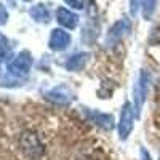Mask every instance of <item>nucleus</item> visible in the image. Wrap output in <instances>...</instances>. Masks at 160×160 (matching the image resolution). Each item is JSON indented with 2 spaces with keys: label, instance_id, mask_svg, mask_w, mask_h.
I'll use <instances>...</instances> for the list:
<instances>
[{
  "label": "nucleus",
  "instance_id": "423d86ee",
  "mask_svg": "<svg viewBox=\"0 0 160 160\" xmlns=\"http://www.w3.org/2000/svg\"><path fill=\"white\" fill-rule=\"evenodd\" d=\"M45 98L55 104H59V106H66L72 101V96H71V91L66 88V87H56L50 91L45 93Z\"/></svg>",
  "mask_w": 160,
  "mask_h": 160
},
{
  "label": "nucleus",
  "instance_id": "ddd939ff",
  "mask_svg": "<svg viewBox=\"0 0 160 160\" xmlns=\"http://www.w3.org/2000/svg\"><path fill=\"white\" fill-rule=\"evenodd\" d=\"M18 78H15L8 71H0V87H16Z\"/></svg>",
  "mask_w": 160,
  "mask_h": 160
},
{
  "label": "nucleus",
  "instance_id": "39448f33",
  "mask_svg": "<svg viewBox=\"0 0 160 160\" xmlns=\"http://www.w3.org/2000/svg\"><path fill=\"white\" fill-rule=\"evenodd\" d=\"M71 45V35L62 29H53L50 34L48 47L53 51H62Z\"/></svg>",
  "mask_w": 160,
  "mask_h": 160
},
{
  "label": "nucleus",
  "instance_id": "f3484780",
  "mask_svg": "<svg viewBox=\"0 0 160 160\" xmlns=\"http://www.w3.org/2000/svg\"><path fill=\"white\" fill-rule=\"evenodd\" d=\"M7 21H8V11L2 3H0V26L7 24Z\"/></svg>",
  "mask_w": 160,
  "mask_h": 160
},
{
  "label": "nucleus",
  "instance_id": "f03ea898",
  "mask_svg": "<svg viewBox=\"0 0 160 160\" xmlns=\"http://www.w3.org/2000/svg\"><path fill=\"white\" fill-rule=\"evenodd\" d=\"M149 87H151V74L148 71H141L139 72V77H138V82L135 85V108H136V114L141 112L142 109V104L146 101V96H148V91H149Z\"/></svg>",
  "mask_w": 160,
  "mask_h": 160
},
{
  "label": "nucleus",
  "instance_id": "1a4fd4ad",
  "mask_svg": "<svg viewBox=\"0 0 160 160\" xmlns=\"http://www.w3.org/2000/svg\"><path fill=\"white\" fill-rule=\"evenodd\" d=\"M87 114L91 118L93 123L99 125L104 130H111L114 127V117L109 114H101V112H95V111H87Z\"/></svg>",
  "mask_w": 160,
  "mask_h": 160
},
{
  "label": "nucleus",
  "instance_id": "f8f14e48",
  "mask_svg": "<svg viewBox=\"0 0 160 160\" xmlns=\"http://www.w3.org/2000/svg\"><path fill=\"white\" fill-rule=\"evenodd\" d=\"M11 55V48H10V42L8 38L0 32V62H3L10 58Z\"/></svg>",
  "mask_w": 160,
  "mask_h": 160
},
{
  "label": "nucleus",
  "instance_id": "dca6fc26",
  "mask_svg": "<svg viewBox=\"0 0 160 160\" xmlns=\"http://www.w3.org/2000/svg\"><path fill=\"white\" fill-rule=\"evenodd\" d=\"M139 7H141V0H130V13H131L133 16L138 13Z\"/></svg>",
  "mask_w": 160,
  "mask_h": 160
},
{
  "label": "nucleus",
  "instance_id": "f257e3e1",
  "mask_svg": "<svg viewBox=\"0 0 160 160\" xmlns=\"http://www.w3.org/2000/svg\"><path fill=\"white\" fill-rule=\"evenodd\" d=\"M31 68H32V56H31V53L29 51H21L19 55H16L8 62L7 71L15 78L21 80V78H24L26 75L29 74Z\"/></svg>",
  "mask_w": 160,
  "mask_h": 160
},
{
  "label": "nucleus",
  "instance_id": "7ed1b4c3",
  "mask_svg": "<svg viewBox=\"0 0 160 160\" xmlns=\"http://www.w3.org/2000/svg\"><path fill=\"white\" fill-rule=\"evenodd\" d=\"M133 122H135V109L130 102H125L122 112H120V122H118V138L125 141L131 135Z\"/></svg>",
  "mask_w": 160,
  "mask_h": 160
},
{
  "label": "nucleus",
  "instance_id": "20e7f679",
  "mask_svg": "<svg viewBox=\"0 0 160 160\" xmlns=\"http://www.w3.org/2000/svg\"><path fill=\"white\" fill-rule=\"evenodd\" d=\"M130 31V21L128 19H120V21H117L112 28H111V31H109V34H108V38H106V45L108 47H112V45H115L117 42H120L125 35H127V32Z\"/></svg>",
  "mask_w": 160,
  "mask_h": 160
},
{
  "label": "nucleus",
  "instance_id": "6ab92c4d",
  "mask_svg": "<svg viewBox=\"0 0 160 160\" xmlns=\"http://www.w3.org/2000/svg\"><path fill=\"white\" fill-rule=\"evenodd\" d=\"M24 2H29V0H24Z\"/></svg>",
  "mask_w": 160,
  "mask_h": 160
},
{
  "label": "nucleus",
  "instance_id": "a211bd4d",
  "mask_svg": "<svg viewBox=\"0 0 160 160\" xmlns=\"http://www.w3.org/2000/svg\"><path fill=\"white\" fill-rule=\"evenodd\" d=\"M141 157H142V160H151V155L148 154L146 149H141Z\"/></svg>",
  "mask_w": 160,
  "mask_h": 160
},
{
  "label": "nucleus",
  "instance_id": "0eeeda50",
  "mask_svg": "<svg viewBox=\"0 0 160 160\" xmlns=\"http://www.w3.org/2000/svg\"><path fill=\"white\" fill-rule=\"evenodd\" d=\"M56 19L61 26H64L68 29H75L78 24V16L75 13L68 10V8H62V7L56 10Z\"/></svg>",
  "mask_w": 160,
  "mask_h": 160
},
{
  "label": "nucleus",
  "instance_id": "4468645a",
  "mask_svg": "<svg viewBox=\"0 0 160 160\" xmlns=\"http://www.w3.org/2000/svg\"><path fill=\"white\" fill-rule=\"evenodd\" d=\"M155 0H141V7H142V16L146 19H149L154 11H155Z\"/></svg>",
  "mask_w": 160,
  "mask_h": 160
},
{
  "label": "nucleus",
  "instance_id": "2eb2a0df",
  "mask_svg": "<svg viewBox=\"0 0 160 160\" xmlns=\"http://www.w3.org/2000/svg\"><path fill=\"white\" fill-rule=\"evenodd\" d=\"M69 7L75 8V10H82L85 7V0H64Z\"/></svg>",
  "mask_w": 160,
  "mask_h": 160
},
{
  "label": "nucleus",
  "instance_id": "6e6552de",
  "mask_svg": "<svg viewBox=\"0 0 160 160\" xmlns=\"http://www.w3.org/2000/svg\"><path fill=\"white\" fill-rule=\"evenodd\" d=\"M88 59H90V53H77V55L71 56L68 61H66V69H68V71H74V72L82 71L87 66Z\"/></svg>",
  "mask_w": 160,
  "mask_h": 160
},
{
  "label": "nucleus",
  "instance_id": "9b49d317",
  "mask_svg": "<svg viewBox=\"0 0 160 160\" xmlns=\"http://www.w3.org/2000/svg\"><path fill=\"white\" fill-rule=\"evenodd\" d=\"M31 16H32V19H35L37 22H48L50 19H51V15H50V10L43 5V3H38V5H35V7H32L31 8Z\"/></svg>",
  "mask_w": 160,
  "mask_h": 160
},
{
  "label": "nucleus",
  "instance_id": "9d476101",
  "mask_svg": "<svg viewBox=\"0 0 160 160\" xmlns=\"http://www.w3.org/2000/svg\"><path fill=\"white\" fill-rule=\"evenodd\" d=\"M21 146H22L24 152H28L29 155H34V151H37V152L42 151V149H40V142H38L37 136L31 135V133H26V135L22 136Z\"/></svg>",
  "mask_w": 160,
  "mask_h": 160
}]
</instances>
